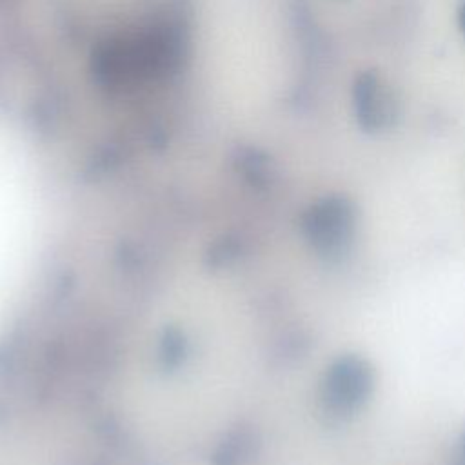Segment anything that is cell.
<instances>
[{"label":"cell","instance_id":"cell-1","mask_svg":"<svg viewBox=\"0 0 465 465\" xmlns=\"http://www.w3.org/2000/svg\"><path fill=\"white\" fill-rule=\"evenodd\" d=\"M356 227V209L345 196H327L316 202L305 216V231L314 247L325 254L347 249Z\"/></svg>","mask_w":465,"mask_h":465},{"label":"cell","instance_id":"cell-2","mask_svg":"<svg viewBox=\"0 0 465 465\" xmlns=\"http://www.w3.org/2000/svg\"><path fill=\"white\" fill-rule=\"evenodd\" d=\"M372 369L358 356H343L334 361L323 381L327 407L341 416L360 409L372 392Z\"/></svg>","mask_w":465,"mask_h":465},{"label":"cell","instance_id":"cell-3","mask_svg":"<svg viewBox=\"0 0 465 465\" xmlns=\"http://www.w3.org/2000/svg\"><path fill=\"white\" fill-rule=\"evenodd\" d=\"M356 120L369 133L391 127L398 116V102L391 85L376 71H363L352 84Z\"/></svg>","mask_w":465,"mask_h":465},{"label":"cell","instance_id":"cell-4","mask_svg":"<svg viewBox=\"0 0 465 465\" xmlns=\"http://www.w3.org/2000/svg\"><path fill=\"white\" fill-rule=\"evenodd\" d=\"M458 24H460V27H461V31L465 33V0L461 2V5H460V9H458Z\"/></svg>","mask_w":465,"mask_h":465}]
</instances>
